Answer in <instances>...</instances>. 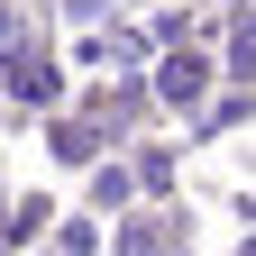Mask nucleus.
I'll return each instance as SVG.
<instances>
[{
  "instance_id": "obj_1",
  "label": "nucleus",
  "mask_w": 256,
  "mask_h": 256,
  "mask_svg": "<svg viewBox=\"0 0 256 256\" xmlns=\"http://www.w3.org/2000/svg\"><path fill=\"white\" fill-rule=\"evenodd\" d=\"M192 92H202V64H192V55H183V64H174V74H165V101H192Z\"/></svg>"
},
{
  "instance_id": "obj_2",
  "label": "nucleus",
  "mask_w": 256,
  "mask_h": 256,
  "mask_svg": "<svg viewBox=\"0 0 256 256\" xmlns=\"http://www.w3.org/2000/svg\"><path fill=\"white\" fill-rule=\"evenodd\" d=\"M64 247H74V256H92V247H101V229H92V210H74V220H64Z\"/></svg>"
}]
</instances>
